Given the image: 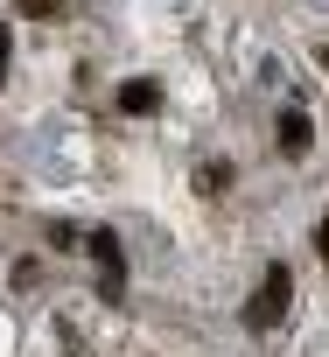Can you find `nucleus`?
I'll list each match as a JSON object with an SVG mask.
<instances>
[{
  "mask_svg": "<svg viewBox=\"0 0 329 357\" xmlns=\"http://www.w3.org/2000/svg\"><path fill=\"white\" fill-rule=\"evenodd\" d=\"M287 308H294V280H287V266H266V280H259L252 301H245V322H252V329H280Z\"/></svg>",
  "mask_w": 329,
  "mask_h": 357,
  "instance_id": "1",
  "label": "nucleus"
},
{
  "mask_svg": "<svg viewBox=\"0 0 329 357\" xmlns=\"http://www.w3.org/2000/svg\"><path fill=\"white\" fill-rule=\"evenodd\" d=\"M308 140H315L308 112H280V147H287V154H308Z\"/></svg>",
  "mask_w": 329,
  "mask_h": 357,
  "instance_id": "2",
  "label": "nucleus"
},
{
  "mask_svg": "<svg viewBox=\"0 0 329 357\" xmlns=\"http://www.w3.org/2000/svg\"><path fill=\"white\" fill-rule=\"evenodd\" d=\"M119 105H126V112H154V105H161V84L133 77V84H119Z\"/></svg>",
  "mask_w": 329,
  "mask_h": 357,
  "instance_id": "3",
  "label": "nucleus"
},
{
  "mask_svg": "<svg viewBox=\"0 0 329 357\" xmlns=\"http://www.w3.org/2000/svg\"><path fill=\"white\" fill-rule=\"evenodd\" d=\"M315 245H322V259H329V218H322V231H315Z\"/></svg>",
  "mask_w": 329,
  "mask_h": 357,
  "instance_id": "4",
  "label": "nucleus"
},
{
  "mask_svg": "<svg viewBox=\"0 0 329 357\" xmlns=\"http://www.w3.org/2000/svg\"><path fill=\"white\" fill-rule=\"evenodd\" d=\"M0 77H8V29H0Z\"/></svg>",
  "mask_w": 329,
  "mask_h": 357,
  "instance_id": "5",
  "label": "nucleus"
}]
</instances>
